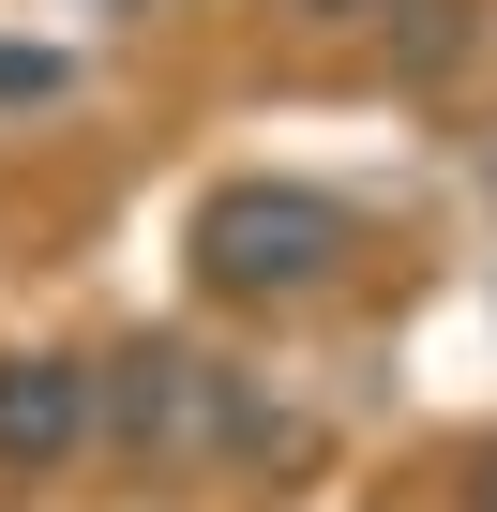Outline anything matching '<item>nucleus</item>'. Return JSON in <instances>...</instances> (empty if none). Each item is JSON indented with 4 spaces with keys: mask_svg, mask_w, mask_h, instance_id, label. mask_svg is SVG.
Returning a JSON list of instances; mask_svg holds the SVG:
<instances>
[{
    "mask_svg": "<svg viewBox=\"0 0 497 512\" xmlns=\"http://www.w3.org/2000/svg\"><path fill=\"white\" fill-rule=\"evenodd\" d=\"M347 272V211L317 181H211L196 196V287L211 302H302Z\"/></svg>",
    "mask_w": 497,
    "mask_h": 512,
    "instance_id": "obj_1",
    "label": "nucleus"
},
{
    "mask_svg": "<svg viewBox=\"0 0 497 512\" xmlns=\"http://www.w3.org/2000/svg\"><path fill=\"white\" fill-rule=\"evenodd\" d=\"M106 452L121 467H196V452H302V437L257 422L241 377H211L196 347H121L106 362Z\"/></svg>",
    "mask_w": 497,
    "mask_h": 512,
    "instance_id": "obj_2",
    "label": "nucleus"
},
{
    "mask_svg": "<svg viewBox=\"0 0 497 512\" xmlns=\"http://www.w3.org/2000/svg\"><path fill=\"white\" fill-rule=\"evenodd\" d=\"M106 437V377L76 347H0V482H46Z\"/></svg>",
    "mask_w": 497,
    "mask_h": 512,
    "instance_id": "obj_3",
    "label": "nucleus"
},
{
    "mask_svg": "<svg viewBox=\"0 0 497 512\" xmlns=\"http://www.w3.org/2000/svg\"><path fill=\"white\" fill-rule=\"evenodd\" d=\"M61 91H76L61 46H0V106H61Z\"/></svg>",
    "mask_w": 497,
    "mask_h": 512,
    "instance_id": "obj_4",
    "label": "nucleus"
},
{
    "mask_svg": "<svg viewBox=\"0 0 497 512\" xmlns=\"http://www.w3.org/2000/svg\"><path fill=\"white\" fill-rule=\"evenodd\" d=\"M287 16H392V0H287Z\"/></svg>",
    "mask_w": 497,
    "mask_h": 512,
    "instance_id": "obj_5",
    "label": "nucleus"
},
{
    "mask_svg": "<svg viewBox=\"0 0 497 512\" xmlns=\"http://www.w3.org/2000/svg\"><path fill=\"white\" fill-rule=\"evenodd\" d=\"M467 512H497V452H482V467H467Z\"/></svg>",
    "mask_w": 497,
    "mask_h": 512,
    "instance_id": "obj_6",
    "label": "nucleus"
}]
</instances>
